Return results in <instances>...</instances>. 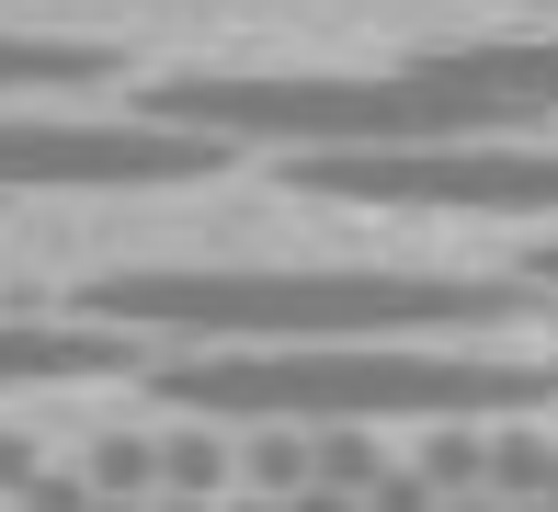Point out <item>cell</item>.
<instances>
[{"mask_svg": "<svg viewBox=\"0 0 558 512\" xmlns=\"http://www.w3.org/2000/svg\"><path fill=\"white\" fill-rule=\"evenodd\" d=\"M81 319L160 342H445L536 319V273H399V263H160L104 273Z\"/></svg>", "mask_w": 558, "mask_h": 512, "instance_id": "1", "label": "cell"}, {"mask_svg": "<svg viewBox=\"0 0 558 512\" xmlns=\"http://www.w3.org/2000/svg\"><path fill=\"white\" fill-rule=\"evenodd\" d=\"M160 399L194 410V422H251V432H376V422L547 410L558 365L456 353V342H206L160 365Z\"/></svg>", "mask_w": 558, "mask_h": 512, "instance_id": "2", "label": "cell"}, {"mask_svg": "<svg viewBox=\"0 0 558 512\" xmlns=\"http://www.w3.org/2000/svg\"><path fill=\"white\" fill-rule=\"evenodd\" d=\"M148 114L206 125L228 148H445V137H524V102L445 81L434 58L411 69H171L148 81Z\"/></svg>", "mask_w": 558, "mask_h": 512, "instance_id": "3", "label": "cell"}, {"mask_svg": "<svg viewBox=\"0 0 558 512\" xmlns=\"http://www.w3.org/2000/svg\"><path fill=\"white\" fill-rule=\"evenodd\" d=\"M296 194L422 205V217H558V148L445 137V148H296Z\"/></svg>", "mask_w": 558, "mask_h": 512, "instance_id": "4", "label": "cell"}, {"mask_svg": "<svg viewBox=\"0 0 558 512\" xmlns=\"http://www.w3.org/2000/svg\"><path fill=\"white\" fill-rule=\"evenodd\" d=\"M228 171V137L171 114H0V194H104V183H206Z\"/></svg>", "mask_w": 558, "mask_h": 512, "instance_id": "5", "label": "cell"}, {"mask_svg": "<svg viewBox=\"0 0 558 512\" xmlns=\"http://www.w3.org/2000/svg\"><path fill=\"white\" fill-rule=\"evenodd\" d=\"M137 342L114 319H0V388H69V376H125Z\"/></svg>", "mask_w": 558, "mask_h": 512, "instance_id": "6", "label": "cell"}, {"mask_svg": "<svg viewBox=\"0 0 558 512\" xmlns=\"http://www.w3.org/2000/svg\"><path fill=\"white\" fill-rule=\"evenodd\" d=\"M445 81L468 92H501L524 102V114H558V35H490V46H434Z\"/></svg>", "mask_w": 558, "mask_h": 512, "instance_id": "7", "label": "cell"}, {"mask_svg": "<svg viewBox=\"0 0 558 512\" xmlns=\"http://www.w3.org/2000/svg\"><path fill=\"white\" fill-rule=\"evenodd\" d=\"M114 46H58V35H0V92H104Z\"/></svg>", "mask_w": 558, "mask_h": 512, "instance_id": "8", "label": "cell"}, {"mask_svg": "<svg viewBox=\"0 0 558 512\" xmlns=\"http://www.w3.org/2000/svg\"><path fill=\"white\" fill-rule=\"evenodd\" d=\"M524 273H536V285H558V240H536V251H524Z\"/></svg>", "mask_w": 558, "mask_h": 512, "instance_id": "9", "label": "cell"}, {"mask_svg": "<svg viewBox=\"0 0 558 512\" xmlns=\"http://www.w3.org/2000/svg\"><path fill=\"white\" fill-rule=\"evenodd\" d=\"M171 512H194V501H171Z\"/></svg>", "mask_w": 558, "mask_h": 512, "instance_id": "10", "label": "cell"}]
</instances>
